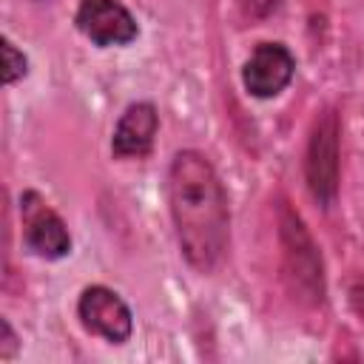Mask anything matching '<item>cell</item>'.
<instances>
[{
	"label": "cell",
	"instance_id": "cell-1",
	"mask_svg": "<svg viewBox=\"0 0 364 364\" xmlns=\"http://www.w3.org/2000/svg\"><path fill=\"white\" fill-rule=\"evenodd\" d=\"M168 205L179 250L196 273H213L230 242L228 193L199 151H179L168 171Z\"/></svg>",
	"mask_w": 364,
	"mask_h": 364
},
{
	"label": "cell",
	"instance_id": "cell-2",
	"mask_svg": "<svg viewBox=\"0 0 364 364\" xmlns=\"http://www.w3.org/2000/svg\"><path fill=\"white\" fill-rule=\"evenodd\" d=\"M279 236L284 247V276L290 282V290L307 301V304H321L324 301V264L321 253L307 233L304 222L299 213H293L287 205L279 210Z\"/></svg>",
	"mask_w": 364,
	"mask_h": 364
},
{
	"label": "cell",
	"instance_id": "cell-3",
	"mask_svg": "<svg viewBox=\"0 0 364 364\" xmlns=\"http://www.w3.org/2000/svg\"><path fill=\"white\" fill-rule=\"evenodd\" d=\"M338 142H341V119L333 105L321 108L313 119L310 142H307V188L321 208H330L338 193Z\"/></svg>",
	"mask_w": 364,
	"mask_h": 364
},
{
	"label": "cell",
	"instance_id": "cell-4",
	"mask_svg": "<svg viewBox=\"0 0 364 364\" xmlns=\"http://www.w3.org/2000/svg\"><path fill=\"white\" fill-rule=\"evenodd\" d=\"M77 316L88 333L102 336L111 344H122L134 333V316H131L128 304L114 290H108L102 284H91L80 293Z\"/></svg>",
	"mask_w": 364,
	"mask_h": 364
},
{
	"label": "cell",
	"instance_id": "cell-5",
	"mask_svg": "<svg viewBox=\"0 0 364 364\" xmlns=\"http://www.w3.org/2000/svg\"><path fill=\"white\" fill-rule=\"evenodd\" d=\"M23 210V242L40 259H63L71 250V236L65 222L34 193L26 191L20 199Z\"/></svg>",
	"mask_w": 364,
	"mask_h": 364
},
{
	"label": "cell",
	"instance_id": "cell-6",
	"mask_svg": "<svg viewBox=\"0 0 364 364\" xmlns=\"http://www.w3.org/2000/svg\"><path fill=\"white\" fill-rule=\"evenodd\" d=\"M296 74V60L282 43H259L242 68V82L250 97L270 100L282 94Z\"/></svg>",
	"mask_w": 364,
	"mask_h": 364
},
{
	"label": "cell",
	"instance_id": "cell-7",
	"mask_svg": "<svg viewBox=\"0 0 364 364\" xmlns=\"http://www.w3.org/2000/svg\"><path fill=\"white\" fill-rule=\"evenodd\" d=\"M74 23L94 46H128L139 31L134 14L117 0H80Z\"/></svg>",
	"mask_w": 364,
	"mask_h": 364
},
{
	"label": "cell",
	"instance_id": "cell-8",
	"mask_svg": "<svg viewBox=\"0 0 364 364\" xmlns=\"http://www.w3.org/2000/svg\"><path fill=\"white\" fill-rule=\"evenodd\" d=\"M156 128H159L156 108L151 102H131L114 128L111 151L117 156H145L154 145Z\"/></svg>",
	"mask_w": 364,
	"mask_h": 364
},
{
	"label": "cell",
	"instance_id": "cell-9",
	"mask_svg": "<svg viewBox=\"0 0 364 364\" xmlns=\"http://www.w3.org/2000/svg\"><path fill=\"white\" fill-rule=\"evenodd\" d=\"M3 60H6L3 82H6V85H11V82H17V80L26 74V57H23V51H17V48H14V43H11V40H3Z\"/></svg>",
	"mask_w": 364,
	"mask_h": 364
},
{
	"label": "cell",
	"instance_id": "cell-10",
	"mask_svg": "<svg viewBox=\"0 0 364 364\" xmlns=\"http://www.w3.org/2000/svg\"><path fill=\"white\" fill-rule=\"evenodd\" d=\"M242 3L250 17H267L282 6V0H242Z\"/></svg>",
	"mask_w": 364,
	"mask_h": 364
},
{
	"label": "cell",
	"instance_id": "cell-11",
	"mask_svg": "<svg viewBox=\"0 0 364 364\" xmlns=\"http://www.w3.org/2000/svg\"><path fill=\"white\" fill-rule=\"evenodd\" d=\"M14 350H17V338H14V333H11V324L3 321V350H0V358L9 361V358L14 355Z\"/></svg>",
	"mask_w": 364,
	"mask_h": 364
}]
</instances>
